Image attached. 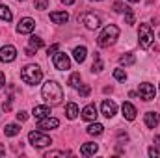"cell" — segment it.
Instances as JSON below:
<instances>
[{"label": "cell", "instance_id": "cb8c5ba5", "mask_svg": "<svg viewBox=\"0 0 160 158\" xmlns=\"http://www.w3.org/2000/svg\"><path fill=\"white\" fill-rule=\"evenodd\" d=\"M28 43H30V48H34V50H39L41 47L45 45V43H43V39H41V37H38V36H32Z\"/></svg>", "mask_w": 160, "mask_h": 158}, {"label": "cell", "instance_id": "74e56055", "mask_svg": "<svg viewBox=\"0 0 160 158\" xmlns=\"http://www.w3.org/2000/svg\"><path fill=\"white\" fill-rule=\"evenodd\" d=\"M4 155H6V147L0 143V156H4Z\"/></svg>", "mask_w": 160, "mask_h": 158}, {"label": "cell", "instance_id": "f546056e", "mask_svg": "<svg viewBox=\"0 0 160 158\" xmlns=\"http://www.w3.org/2000/svg\"><path fill=\"white\" fill-rule=\"evenodd\" d=\"M34 7L36 9H47L48 7V0H36L34 2Z\"/></svg>", "mask_w": 160, "mask_h": 158}, {"label": "cell", "instance_id": "83f0119b", "mask_svg": "<svg viewBox=\"0 0 160 158\" xmlns=\"http://www.w3.org/2000/svg\"><path fill=\"white\" fill-rule=\"evenodd\" d=\"M125 21H127V24H134V21H136V17H134V11H132L130 7L125 11Z\"/></svg>", "mask_w": 160, "mask_h": 158}, {"label": "cell", "instance_id": "8d00e7d4", "mask_svg": "<svg viewBox=\"0 0 160 158\" xmlns=\"http://www.w3.org/2000/svg\"><path fill=\"white\" fill-rule=\"evenodd\" d=\"M4 84H6V77H4V73H0V89L4 87Z\"/></svg>", "mask_w": 160, "mask_h": 158}, {"label": "cell", "instance_id": "30bf717a", "mask_svg": "<svg viewBox=\"0 0 160 158\" xmlns=\"http://www.w3.org/2000/svg\"><path fill=\"white\" fill-rule=\"evenodd\" d=\"M138 93H140V97H142L143 101H153V99H155V86L149 84V82H143V84H140Z\"/></svg>", "mask_w": 160, "mask_h": 158}, {"label": "cell", "instance_id": "5bb4252c", "mask_svg": "<svg viewBox=\"0 0 160 158\" xmlns=\"http://www.w3.org/2000/svg\"><path fill=\"white\" fill-rule=\"evenodd\" d=\"M97 108H95V104H88L84 110H82V119L84 121H95L97 119Z\"/></svg>", "mask_w": 160, "mask_h": 158}, {"label": "cell", "instance_id": "ac0fdd59", "mask_svg": "<svg viewBox=\"0 0 160 158\" xmlns=\"http://www.w3.org/2000/svg\"><path fill=\"white\" fill-rule=\"evenodd\" d=\"M32 114H34V117H36V119L48 117V116H50V108H48V106H36Z\"/></svg>", "mask_w": 160, "mask_h": 158}, {"label": "cell", "instance_id": "e0dca14e", "mask_svg": "<svg viewBox=\"0 0 160 158\" xmlns=\"http://www.w3.org/2000/svg\"><path fill=\"white\" fill-rule=\"evenodd\" d=\"M97 149H99L97 143H84V145L80 147V155H84V156H91V155L97 153Z\"/></svg>", "mask_w": 160, "mask_h": 158}, {"label": "cell", "instance_id": "7c38bea8", "mask_svg": "<svg viewBox=\"0 0 160 158\" xmlns=\"http://www.w3.org/2000/svg\"><path fill=\"white\" fill-rule=\"evenodd\" d=\"M101 110H102V116H106V117H114L116 116V112H118V106H116V102L114 101H102V104H101Z\"/></svg>", "mask_w": 160, "mask_h": 158}, {"label": "cell", "instance_id": "7402d4cb", "mask_svg": "<svg viewBox=\"0 0 160 158\" xmlns=\"http://www.w3.org/2000/svg\"><path fill=\"white\" fill-rule=\"evenodd\" d=\"M19 132H21V126L15 125V123H9V125H6V128H4V134H6V136H17Z\"/></svg>", "mask_w": 160, "mask_h": 158}, {"label": "cell", "instance_id": "52a82bcc", "mask_svg": "<svg viewBox=\"0 0 160 158\" xmlns=\"http://www.w3.org/2000/svg\"><path fill=\"white\" fill-rule=\"evenodd\" d=\"M52 63H54V67L60 69V71H67V69H71V60H69V56H67L65 52H56Z\"/></svg>", "mask_w": 160, "mask_h": 158}, {"label": "cell", "instance_id": "4fadbf2b", "mask_svg": "<svg viewBox=\"0 0 160 158\" xmlns=\"http://www.w3.org/2000/svg\"><path fill=\"white\" fill-rule=\"evenodd\" d=\"M50 21L54 24H65L69 21V13L67 11H52L50 13Z\"/></svg>", "mask_w": 160, "mask_h": 158}, {"label": "cell", "instance_id": "4dcf8cb0", "mask_svg": "<svg viewBox=\"0 0 160 158\" xmlns=\"http://www.w3.org/2000/svg\"><path fill=\"white\" fill-rule=\"evenodd\" d=\"M114 9H116L118 13H125V11L128 9V6H125L123 2H114Z\"/></svg>", "mask_w": 160, "mask_h": 158}, {"label": "cell", "instance_id": "6da1fadb", "mask_svg": "<svg viewBox=\"0 0 160 158\" xmlns=\"http://www.w3.org/2000/svg\"><path fill=\"white\" fill-rule=\"evenodd\" d=\"M41 93H43V99H45L47 102H50L52 106H54V104H60L62 99H63L62 86H60L58 82H54V80H48L47 84H43Z\"/></svg>", "mask_w": 160, "mask_h": 158}, {"label": "cell", "instance_id": "5b68a950", "mask_svg": "<svg viewBox=\"0 0 160 158\" xmlns=\"http://www.w3.org/2000/svg\"><path fill=\"white\" fill-rule=\"evenodd\" d=\"M28 140H30V143H32L34 147H47V145L52 143V140H50L47 134L39 132V130H32V132L28 134Z\"/></svg>", "mask_w": 160, "mask_h": 158}, {"label": "cell", "instance_id": "4316f807", "mask_svg": "<svg viewBox=\"0 0 160 158\" xmlns=\"http://www.w3.org/2000/svg\"><path fill=\"white\" fill-rule=\"evenodd\" d=\"M91 71H93V73H101V71H102V62H101L99 54H95V62H93V67H91Z\"/></svg>", "mask_w": 160, "mask_h": 158}, {"label": "cell", "instance_id": "ab89813d", "mask_svg": "<svg viewBox=\"0 0 160 158\" xmlns=\"http://www.w3.org/2000/svg\"><path fill=\"white\" fill-rule=\"evenodd\" d=\"M62 2H63L65 6H71V4H75V0H62Z\"/></svg>", "mask_w": 160, "mask_h": 158}, {"label": "cell", "instance_id": "9a60e30c", "mask_svg": "<svg viewBox=\"0 0 160 158\" xmlns=\"http://www.w3.org/2000/svg\"><path fill=\"white\" fill-rule=\"evenodd\" d=\"M121 110H123V117L127 119V121H134L136 119V108L130 102H123Z\"/></svg>", "mask_w": 160, "mask_h": 158}, {"label": "cell", "instance_id": "d6a6232c", "mask_svg": "<svg viewBox=\"0 0 160 158\" xmlns=\"http://www.w3.org/2000/svg\"><path fill=\"white\" fill-rule=\"evenodd\" d=\"M149 156H153V158H160V151L157 149V147H151V149H149Z\"/></svg>", "mask_w": 160, "mask_h": 158}, {"label": "cell", "instance_id": "f35d334b", "mask_svg": "<svg viewBox=\"0 0 160 158\" xmlns=\"http://www.w3.org/2000/svg\"><path fill=\"white\" fill-rule=\"evenodd\" d=\"M155 145L160 147V136H155Z\"/></svg>", "mask_w": 160, "mask_h": 158}, {"label": "cell", "instance_id": "1f68e13d", "mask_svg": "<svg viewBox=\"0 0 160 158\" xmlns=\"http://www.w3.org/2000/svg\"><path fill=\"white\" fill-rule=\"evenodd\" d=\"M78 91H80V97H88L91 89H89V86H86V84H84V86H80V87H78Z\"/></svg>", "mask_w": 160, "mask_h": 158}, {"label": "cell", "instance_id": "8fae6325", "mask_svg": "<svg viewBox=\"0 0 160 158\" xmlns=\"http://www.w3.org/2000/svg\"><path fill=\"white\" fill-rule=\"evenodd\" d=\"M58 125H60V121L50 117V116L38 121V128H41V130H52V128H58Z\"/></svg>", "mask_w": 160, "mask_h": 158}, {"label": "cell", "instance_id": "484cf974", "mask_svg": "<svg viewBox=\"0 0 160 158\" xmlns=\"http://www.w3.org/2000/svg\"><path fill=\"white\" fill-rule=\"evenodd\" d=\"M80 73H73L71 77H69V86L71 87H80Z\"/></svg>", "mask_w": 160, "mask_h": 158}, {"label": "cell", "instance_id": "d4e9b609", "mask_svg": "<svg viewBox=\"0 0 160 158\" xmlns=\"http://www.w3.org/2000/svg\"><path fill=\"white\" fill-rule=\"evenodd\" d=\"M136 62V58H134V54H123L119 58V63L121 65H132Z\"/></svg>", "mask_w": 160, "mask_h": 158}, {"label": "cell", "instance_id": "7a4b0ae2", "mask_svg": "<svg viewBox=\"0 0 160 158\" xmlns=\"http://www.w3.org/2000/svg\"><path fill=\"white\" fill-rule=\"evenodd\" d=\"M119 37V28L116 26V24H108L102 32H101V36H99V47H102V48H106V47H110V45H114L116 39Z\"/></svg>", "mask_w": 160, "mask_h": 158}, {"label": "cell", "instance_id": "d590c367", "mask_svg": "<svg viewBox=\"0 0 160 158\" xmlns=\"http://www.w3.org/2000/svg\"><path fill=\"white\" fill-rule=\"evenodd\" d=\"M17 119L22 123V121H26V119H28V114H26V112H19V114H17Z\"/></svg>", "mask_w": 160, "mask_h": 158}, {"label": "cell", "instance_id": "d6986e66", "mask_svg": "<svg viewBox=\"0 0 160 158\" xmlns=\"http://www.w3.org/2000/svg\"><path fill=\"white\" fill-rule=\"evenodd\" d=\"M102 132H104V126H102L101 123H93V125L88 126V134H89V136H101Z\"/></svg>", "mask_w": 160, "mask_h": 158}, {"label": "cell", "instance_id": "3957f363", "mask_svg": "<svg viewBox=\"0 0 160 158\" xmlns=\"http://www.w3.org/2000/svg\"><path fill=\"white\" fill-rule=\"evenodd\" d=\"M21 78L24 80L26 84H30V86H36V84H39L41 78H43V71H41L38 65H26L22 71H21Z\"/></svg>", "mask_w": 160, "mask_h": 158}, {"label": "cell", "instance_id": "ffe728a7", "mask_svg": "<svg viewBox=\"0 0 160 158\" xmlns=\"http://www.w3.org/2000/svg\"><path fill=\"white\" fill-rule=\"evenodd\" d=\"M86 54H88V50H86V47H77L75 50H73V58L78 62V63H82L84 60H86Z\"/></svg>", "mask_w": 160, "mask_h": 158}, {"label": "cell", "instance_id": "44dd1931", "mask_svg": "<svg viewBox=\"0 0 160 158\" xmlns=\"http://www.w3.org/2000/svg\"><path fill=\"white\" fill-rule=\"evenodd\" d=\"M0 19H2V21H6V22H9V21L13 19L11 9H9L8 6H4V4H0Z\"/></svg>", "mask_w": 160, "mask_h": 158}, {"label": "cell", "instance_id": "2e32d148", "mask_svg": "<svg viewBox=\"0 0 160 158\" xmlns=\"http://www.w3.org/2000/svg\"><path fill=\"white\" fill-rule=\"evenodd\" d=\"M145 125H147V128L158 126L160 125V114H157V112H147V114H145Z\"/></svg>", "mask_w": 160, "mask_h": 158}, {"label": "cell", "instance_id": "f1b7e54d", "mask_svg": "<svg viewBox=\"0 0 160 158\" xmlns=\"http://www.w3.org/2000/svg\"><path fill=\"white\" fill-rule=\"evenodd\" d=\"M114 78L119 80V82H125V80H127V73H125L123 69H116V71H114Z\"/></svg>", "mask_w": 160, "mask_h": 158}, {"label": "cell", "instance_id": "9c48e42d", "mask_svg": "<svg viewBox=\"0 0 160 158\" xmlns=\"http://www.w3.org/2000/svg\"><path fill=\"white\" fill-rule=\"evenodd\" d=\"M34 28H36V21H34V19H30V17L21 19V21H19V24H17V32H19V34H32V32H34Z\"/></svg>", "mask_w": 160, "mask_h": 158}, {"label": "cell", "instance_id": "277c9868", "mask_svg": "<svg viewBox=\"0 0 160 158\" xmlns=\"http://www.w3.org/2000/svg\"><path fill=\"white\" fill-rule=\"evenodd\" d=\"M138 37H140V47H142V48H149V47H151V43L155 41L153 28H151L149 24H140Z\"/></svg>", "mask_w": 160, "mask_h": 158}, {"label": "cell", "instance_id": "b9f144b4", "mask_svg": "<svg viewBox=\"0 0 160 158\" xmlns=\"http://www.w3.org/2000/svg\"><path fill=\"white\" fill-rule=\"evenodd\" d=\"M158 37H160V32H158Z\"/></svg>", "mask_w": 160, "mask_h": 158}, {"label": "cell", "instance_id": "60d3db41", "mask_svg": "<svg viewBox=\"0 0 160 158\" xmlns=\"http://www.w3.org/2000/svg\"><path fill=\"white\" fill-rule=\"evenodd\" d=\"M128 2H140V0H128Z\"/></svg>", "mask_w": 160, "mask_h": 158}, {"label": "cell", "instance_id": "e575fe53", "mask_svg": "<svg viewBox=\"0 0 160 158\" xmlns=\"http://www.w3.org/2000/svg\"><path fill=\"white\" fill-rule=\"evenodd\" d=\"M56 52H58V45H50V47H48V50H47V54H48V56H50V54H56Z\"/></svg>", "mask_w": 160, "mask_h": 158}, {"label": "cell", "instance_id": "8992f818", "mask_svg": "<svg viewBox=\"0 0 160 158\" xmlns=\"http://www.w3.org/2000/svg\"><path fill=\"white\" fill-rule=\"evenodd\" d=\"M80 22H82L86 28H89V30H97V28L101 26V19H99L95 13H91V11L82 13V15H80Z\"/></svg>", "mask_w": 160, "mask_h": 158}, {"label": "cell", "instance_id": "603a6c76", "mask_svg": "<svg viewBox=\"0 0 160 158\" xmlns=\"http://www.w3.org/2000/svg\"><path fill=\"white\" fill-rule=\"evenodd\" d=\"M65 112H67V117L69 119H77V116H78V106H77L75 102H69Z\"/></svg>", "mask_w": 160, "mask_h": 158}, {"label": "cell", "instance_id": "ba28073f", "mask_svg": "<svg viewBox=\"0 0 160 158\" xmlns=\"http://www.w3.org/2000/svg\"><path fill=\"white\" fill-rule=\"evenodd\" d=\"M15 58H17V48H15L13 45H6V47L0 48V62L9 63V62H13Z\"/></svg>", "mask_w": 160, "mask_h": 158}, {"label": "cell", "instance_id": "836d02e7", "mask_svg": "<svg viewBox=\"0 0 160 158\" xmlns=\"http://www.w3.org/2000/svg\"><path fill=\"white\" fill-rule=\"evenodd\" d=\"M45 156L47 158H50V156H65V153H62V151H54V153H47Z\"/></svg>", "mask_w": 160, "mask_h": 158}]
</instances>
